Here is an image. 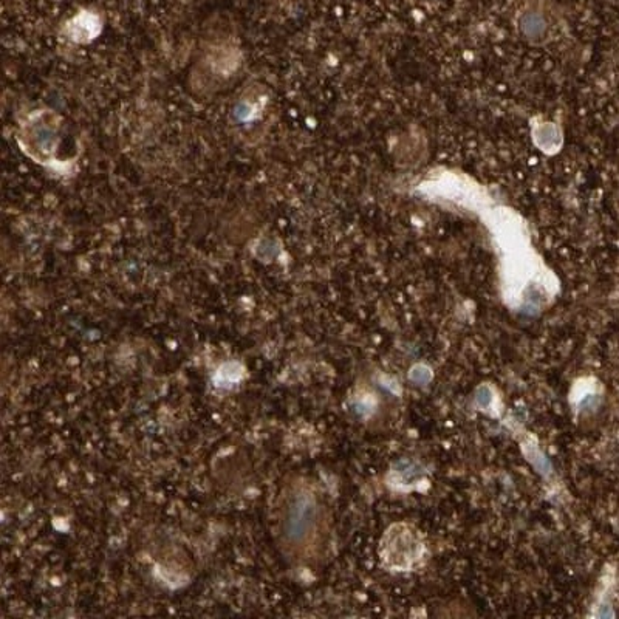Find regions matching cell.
<instances>
[{"instance_id":"6da1fadb","label":"cell","mask_w":619,"mask_h":619,"mask_svg":"<svg viewBox=\"0 0 619 619\" xmlns=\"http://www.w3.org/2000/svg\"><path fill=\"white\" fill-rule=\"evenodd\" d=\"M324 524L317 500L310 492L299 494L285 517V536L290 544L307 548L321 534Z\"/></svg>"}]
</instances>
